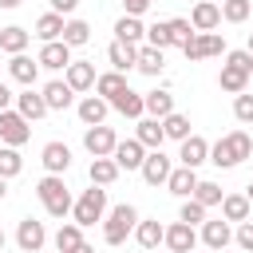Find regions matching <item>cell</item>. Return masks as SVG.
Segmentation results:
<instances>
[{"label":"cell","instance_id":"6da1fadb","mask_svg":"<svg viewBox=\"0 0 253 253\" xmlns=\"http://www.w3.org/2000/svg\"><path fill=\"white\" fill-rule=\"evenodd\" d=\"M36 198L43 202V210H47L51 217H67V213L75 210V202H71V194H67V186H63V174L40 178V182H36Z\"/></svg>","mask_w":253,"mask_h":253},{"label":"cell","instance_id":"7a4b0ae2","mask_svg":"<svg viewBox=\"0 0 253 253\" xmlns=\"http://www.w3.org/2000/svg\"><path fill=\"white\" fill-rule=\"evenodd\" d=\"M134 225H138V210L123 202V206H115V210L107 213V221H103V241H107V245H123Z\"/></svg>","mask_w":253,"mask_h":253},{"label":"cell","instance_id":"3957f363","mask_svg":"<svg viewBox=\"0 0 253 253\" xmlns=\"http://www.w3.org/2000/svg\"><path fill=\"white\" fill-rule=\"evenodd\" d=\"M103 213H107V190L103 186H95L91 182V190H83V198L75 202V210H71V217L87 229V225H95V221H103Z\"/></svg>","mask_w":253,"mask_h":253},{"label":"cell","instance_id":"277c9868","mask_svg":"<svg viewBox=\"0 0 253 253\" xmlns=\"http://www.w3.org/2000/svg\"><path fill=\"white\" fill-rule=\"evenodd\" d=\"M32 138V126H28V119L20 115V111H0V142L4 146H24Z\"/></svg>","mask_w":253,"mask_h":253},{"label":"cell","instance_id":"5b68a950","mask_svg":"<svg viewBox=\"0 0 253 253\" xmlns=\"http://www.w3.org/2000/svg\"><path fill=\"white\" fill-rule=\"evenodd\" d=\"M83 146H87V154L91 158H107V154H115V146H119V138H115V130L111 126H87L83 130Z\"/></svg>","mask_w":253,"mask_h":253},{"label":"cell","instance_id":"8992f818","mask_svg":"<svg viewBox=\"0 0 253 253\" xmlns=\"http://www.w3.org/2000/svg\"><path fill=\"white\" fill-rule=\"evenodd\" d=\"M43 241H47V229H43V221H36V217H24V221H20V229H16V245H20L24 253H40V249H43Z\"/></svg>","mask_w":253,"mask_h":253},{"label":"cell","instance_id":"52a82bcc","mask_svg":"<svg viewBox=\"0 0 253 253\" xmlns=\"http://www.w3.org/2000/svg\"><path fill=\"white\" fill-rule=\"evenodd\" d=\"M111 158L119 162V170H142L146 146H142L138 138H119V146H115V154H111Z\"/></svg>","mask_w":253,"mask_h":253},{"label":"cell","instance_id":"ba28073f","mask_svg":"<svg viewBox=\"0 0 253 253\" xmlns=\"http://www.w3.org/2000/svg\"><path fill=\"white\" fill-rule=\"evenodd\" d=\"M170 158L162 154V150H146V158H142V178H146V186H166V178H170Z\"/></svg>","mask_w":253,"mask_h":253},{"label":"cell","instance_id":"9c48e42d","mask_svg":"<svg viewBox=\"0 0 253 253\" xmlns=\"http://www.w3.org/2000/svg\"><path fill=\"white\" fill-rule=\"evenodd\" d=\"M40 67H47V71H67V63H71V47L63 43V40H51V43H43L40 47Z\"/></svg>","mask_w":253,"mask_h":253},{"label":"cell","instance_id":"30bf717a","mask_svg":"<svg viewBox=\"0 0 253 253\" xmlns=\"http://www.w3.org/2000/svg\"><path fill=\"white\" fill-rule=\"evenodd\" d=\"M202 241H206V249H213V253H221L229 241H233V233H229V221L225 217H206L202 221Z\"/></svg>","mask_w":253,"mask_h":253},{"label":"cell","instance_id":"8fae6325","mask_svg":"<svg viewBox=\"0 0 253 253\" xmlns=\"http://www.w3.org/2000/svg\"><path fill=\"white\" fill-rule=\"evenodd\" d=\"M170 253H190V249H198V233H194V225H186V221H174L170 229H166V241H162Z\"/></svg>","mask_w":253,"mask_h":253},{"label":"cell","instance_id":"7c38bea8","mask_svg":"<svg viewBox=\"0 0 253 253\" xmlns=\"http://www.w3.org/2000/svg\"><path fill=\"white\" fill-rule=\"evenodd\" d=\"M190 24H194V32H213V28L221 24V4H213V0H198L194 12H190Z\"/></svg>","mask_w":253,"mask_h":253},{"label":"cell","instance_id":"4fadbf2b","mask_svg":"<svg viewBox=\"0 0 253 253\" xmlns=\"http://www.w3.org/2000/svg\"><path fill=\"white\" fill-rule=\"evenodd\" d=\"M178 162L182 166H202V162H210V142L202 138V134H190V138H182V150H178Z\"/></svg>","mask_w":253,"mask_h":253},{"label":"cell","instance_id":"5bb4252c","mask_svg":"<svg viewBox=\"0 0 253 253\" xmlns=\"http://www.w3.org/2000/svg\"><path fill=\"white\" fill-rule=\"evenodd\" d=\"M166 190L178 194V198H194V190H198V170H194V166H174L170 178H166Z\"/></svg>","mask_w":253,"mask_h":253},{"label":"cell","instance_id":"9a60e30c","mask_svg":"<svg viewBox=\"0 0 253 253\" xmlns=\"http://www.w3.org/2000/svg\"><path fill=\"white\" fill-rule=\"evenodd\" d=\"M71 99H75V91H71L67 79H51V83H43V103H47V111H67Z\"/></svg>","mask_w":253,"mask_h":253},{"label":"cell","instance_id":"2e32d148","mask_svg":"<svg viewBox=\"0 0 253 253\" xmlns=\"http://www.w3.org/2000/svg\"><path fill=\"white\" fill-rule=\"evenodd\" d=\"M40 162H43L47 174H63V170L71 166V150H67V142H47V146L40 150Z\"/></svg>","mask_w":253,"mask_h":253},{"label":"cell","instance_id":"e0dca14e","mask_svg":"<svg viewBox=\"0 0 253 253\" xmlns=\"http://www.w3.org/2000/svg\"><path fill=\"white\" fill-rule=\"evenodd\" d=\"M8 75L16 79V83H24V87H32L36 83V75H40V59H32V55H12L8 59Z\"/></svg>","mask_w":253,"mask_h":253},{"label":"cell","instance_id":"ac0fdd59","mask_svg":"<svg viewBox=\"0 0 253 253\" xmlns=\"http://www.w3.org/2000/svg\"><path fill=\"white\" fill-rule=\"evenodd\" d=\"M111 107L119 111V115H126V119H142L146 115V95H138V91H119L115 99H111Z\"/></svg>","mask_w":253,"mask_h":253},{"label":"cell","instance_id":"d6986e66","mask_svg":"<svg viewBox=\"0 0 253 253\" xmlns=\"http://www.w3.org/2000/svg\"><path fill=\"white\" fill-rule=\"evenodd\" d=\"M107 59H111L115 71H130V67L138 63V43H123V40H115V43L107 47Z\"/></svg>","mask_w":253,"mask_h":253},{"label":"cell","instance_id":"ffe728a7","mask_svg":"<svg viewBox=\"0 0 253 253\" xmlns=\"http://www.w3.org/2000/svg\"><path fill=\"white\" fill-rule=\"evenodd\" d=\"M67 83H71V91H87V87H95V63H83V59H71L67 63V75H63Z\"/></svg>","mask_w":253,"mask_h":253},{"label":"cell","instance_id":"44dd1931","mask_svg":"<svg viewBox=\"0 0 253 253\" xmlns=\"http://www.w3.org/2000/svg\"><path fill=\"white\" fill-rule=\"evenodd\" d=\"M16 111L28 119V123H36V119H43L47 115V103H43V91H24V95H16Z\"/></svg>","mask_w":253,"mask_h":253},{"label":"cell","instance_id":"7402d4cb","mask_svg":"<svg viewBox=\"0 0 253 253\" xmlns=\"http://www.w3.org/2000/svg\"><path fill=\"white\" fill-rule=\"evenodd\" d=\"M134 138H138L146 150H162V138H166V130H162V119H138V126H134Z\"/></svg>","mask_w":253,"mask_h":253},{"label":"cell","instance_id":"603a6c76","mask_svg":"<svg viewBox=\"0 0 253 253\" xmlns=\"http://www.w3.org/2000/svg\"><path fill=\"white\" fill-rule=\"evenodd\" d=\"M134 241H138L146 253H154V249L166 241V229L158 225V217H150V221H138V225H134Z\"/></svg>","mask_w":253,"mask_h":253},{"label":"cell","instance_id":"cb8c5ba5","mask_svg":"<svg viewBox=\"0 0 253 253\" xmlns=\"http://www.w3.org/2000/svg\"><path fill=\"white\" fill-rule=\"evenodd\" d=\"M107 111H111V103H107L103 95H87V99L79 103V119H83V126H99V123L107 119Z\"/></svg>","mask_w":253,"mask_h":253},{"label":"cell","instance_id":"d4e9b609","mask_svg":"<svg viewBox=\"0 0 253 253\" xmlns=\"http://www.w3.org/2000/svg\"><path fill=\"white\" fill-rule=\"evenodd\" d=\"M142 75H162V67H166V55H162V47H154V43H142L138 47V63H134Z\"/></svg>","mask_w":253,"mask_h":253},{"label":"cell","instance_id":"484cf974","mask_svg":"<svg viewBox=\"0 0 253 253\" xmlns=\"http://www.w3.org/2000/svg\"><path fill=\"white\" fill-rule=\"evenodd\" d=\"M87 178L95 182V186H111L115 178H119V162L107 154V158H91V166H87Z\"/></svg>","mask_w":253,"mask_h":253},{"label":"cell","instance_id":"4316f807","mask_svg":"<svg viewBox=\"0 0 253 253\" xmlns=\"http://www.w3.org/2000/svg\"><path fill=\"white\" fill-rule=\"evenodd\" d=\"M63 24H67V20H63L59 12H43V16L36 20V36H40L43 43H51V40H63Z\"/></svg>","mask_w":253,"mask_h":253},{"label":"cell","instance_id":"83f0119b","mask_svg":"<svg viewBox=\"0 0 253 253\" xmlns=\"http://www.w3.org/2000/svg\"><path fill=\"white\" fill-rule=\"evenodd\" d=\"M249 206H253V202H249L245 194H225V198H221V217H225V221H249Z\"/></svg>","mask_w":253,"mask_h":253},{"label":"cell","instance_id":"f1b7e54d","mask_svg":"<svg viewBox=\"0 0 253 253\" xmlns=\"http://www.w3.org/2000/svg\"><path fill=\"white\" fill-rule=\"evenodd\" d=\"M217 83H221V91H229V95H241V91L249 87V71H241V67L225 63V67H221V75H217Z\"/></svg>","mask_w":253,"mask_h":253},{"label":"cell","instance_id":"f546056e","mask_svg":"<svg viewBox=\"0 0 253 253\" xmlns=\"http://www.w3.org/2000/svg\"><path fill=\"white\" fill-rule=\"evenodd\" d=\"M28 40H32L28 28H16V24L12 28H0V51H8V55H20L28 47Z\"/></svg>","mask_w":253,"mask_h":253},{"label":"cell","instance_id":"4dcf8cb0","mask_svg":"<svg viewBox=\"0 0 253 253\" xmlns=\"http://www.w3.org/2000/svg\"><path fill=\"white\" fill-rule=\"evenodd\" d=\"M75 245H83V225H79V221H63V225L55 229V249H59V253H71Z\"/></svg>","mask_w":253,"mask_h":253},{"label":"cell","instance_id":"1f68e13d","mask_svg":"<svg viewBox=\"0 0 253 253\" xmlns=\"http://www.w3.org/2000/svg\"><path fill=\"white\" fill-rule=\"evenodd\" d=\"M119 91H126V75H123V71H107V75L95 79V95H103L107 103H111Z\"/></svg>","mask_w":253,"mask_h":253},{"label":"cell","instance_id":"d6a6232c","mask_svg":"<svg viewBox=\"0 0 253 253\" xmlns=\"http://www.w3.org/2000/svg\"><path fill=\"white\" fill-rule=\"evenodd\" d=\"M63 43H67V47L91 43V24H87V20H67V24H63Z\"/></svg>","mask_w":253,"mask_h":253},{"label":"cell","instance_id":"836d02e7","mask_svg":"<svg viewBox=\"0 0 253 253\" xmlns=\"http://www.w3.org/2000/svg\"><path fill=\"white\" fill-rule=\"evenodd\" d=\"M142 36H146V28H142L138 16H123V20L115 24V40H123V43H138Z\"/></svg>","mask_w":253,"mask_h":253},{"label":"cell","instance_id":"e575fe53","mask_svg":"<svg viewBox=\"0 0 253 253\" xmlns=\"http://www.w3.org/2000/svg\"><path fill=\"white\" fill-rule=\"evenodd\" d=\"M170 111H174V95L170 91H150L146 95V115L150 119H166Z\"/></svg>","mask_w":253,"mask_h":253},{"label":"cell","instance_id":"d590c367","mask_svg":"<svg viewBox=\"0 0 253 253\" xmlns=\"http://www.w3.org/2000/svg\"><path fill=\"white\" fill-rule=\"evenodd\" d=\"M210 162H213V166H221V170L237 166V154H233V142H229V134H225V138H217V142L210 146Z\"/></svg>","mask_w":253,"mask_h":253},{"label":"cell","instance_id":"8d00e7d4","mask_svg":"<svg viewBox=\"0 0 253 253\" xmlns=\"http://www.w3.org/2000/svg\"><path fill=\"white\" fill-rule=\"evenodd\" d=\"M162 130H166V138H178V142L194 134V130H190V119H186V115H178V111H170V115L162 119Z\"/></svg>","mask_w":253,"mask_h":253},{"label":"cell","instance_id":"74e56055","mask_svg":"<svg viewBox=\"0 0 253 253\" xmlns=\"http://www.w3.org/2000/svg\"><path fill=\"white\" fill-rule=\"evenodd\" d=\"M20 170H24L20 146H0V178H16Z\"/></svg>","mask_w":253,"mask_h":253},{"label":"cell","instance_id":"f35d334b","mask_svg":"<svg viewBox=\"0 0 253 253\" xmlns=\"http://www.w3.org/2000/svg\"><path fill=\"white\" fill-rule=\"evenodd\" d=\"M249 12H253L249 0H221V20H225V24H241V20H249Z\"/></svg>","mask_w":253,"mask_h":253},{"label":"cell","instance_id":"ab89813d","mask_svg":"<svg viewBox=\"0 0 253 253\" xmlns=\"http://www.w3.org/2000/svg\"><path fill=\"white\" fill-rule=\"evenodd\" d=\"M146 43H154V47H174V36H170V20H158V24H150L146 28Z\"/></svg>","mask_w":253,"mask_h":253},{"label":"cell","instance_id":"60d3db41","mask_svg":"<svg viewBox=\"0 0 253 253\" xmlns=\"http://www.w3.org/2000/svg\"><path fill=\"white\" fill-rule=\"evenodd\" d=\"M178 221H186V225H202V221H206V206H202L198 198H182Z\"/></svg>","mask_w":253,"mask_h":253},{"label":"cell","instance_id":"b9f144b4","mask_svg":"<svg viewBox=\"0 0 253 253\" xmlns=\"http://www.w3.org/2000/svg\"><path fill=\"white\" fill-rule=\"evenodd\" d=\"M194 198H198V202L210 210V206H221V198H225V194H221V186H217V182H202V178H198V190H194Z\"/></svg>","mask_w":253,"mask_h":253},{"label":"cell","instance_id":"7bdbcfd3","mask_svg":"<svg viewBox=\"0 0 253 253\" xmlns=\"http://www.w3.org/2000/svg\"><path fill=\"white\" fill-rule=\"evenodd\" d=\"M198 43H202V55H206V59L225 51V40H221L217 32H198Z\"/></svg>","mask_w":253,"mask_h":253},{"label":"cell","instance_id":"ee69618b","mask_svg":"<svg viewBox=\"0 0 253 253\" xmlns=\"http://www.w3.org/2000/svg\"><path fill=\"white\" fill-rule=\"evenodd\" d=\"M229 142H233V154H237V162H245V158L253 154V138H249L245 130H229Z\"/></svg>","mask_w":253,"mask_h":253},{"label":"cell","instance_id":"f6af8a7d","mask_svg":"<svg viewBox=\"0 0 253 253\" xmlns=\"http://www.w3.org/2000/svg\"><path fill=\"white\" fill-rule=\"evenodd\" d=\"M233 119L237 123H253V95H233Z\"/></svg>","mask_w":253,"mask_h":253},{"label":"cell","instance_id":"bcb514c9","mask_svg":"<svg viewBox=\"0 0 253 253\" xmlns=\"http://www.w3.org/2000/svg\"><path fill=\"white\" fill-rule=\"evenodd\" d=\"M237 245L245 253H253V221H237Z\"/></svg>","mask_w":253,"mask_h":253},{"label":"cell","instance_id":"7dc6e473","mask_svg":"<svg viewBox=\"0 0 253 253\" xmlns=\"http://www.w3.org/2000/svg\"><path fill=\"white\" fill-rule=\"evenodd\" d=\"M225 63H233V67H241V71H249V75H253V55H249V51H229V55H225Z\"/></svg>","mask_w":253,"mask_h":253},{"label":"cell","instance_id":"c3c4849f","mask_svg":"<svg viewBox=\"0 0 253 253\" xmlns=\"http://www.w3.org/2000/svg\"><path fill=\"white\" fill-rule=\"evenodd\" d=\"M79 8V0H51V12H59V16H71Z\"/></svg>","mask_w":253,"mask_h":253},{"label":"cell","instance_id":"681fc988","mask_svg":"<svg viewBox=\"0 0 253 253\" xmlns=\"http://www.w3.org/2000/svg\"><path fill=\"white\" fill-rule=\"evenodd\" d=\"M123 4H126V16H142V12H146L154 0H123Z\"/></svg>","mask_w":253,"mask_h":253},{"label":"cell","instance_id":"f907efd6","mask_svg":"<svg viewBox=\"0 0 253 253\" xmlns=\"http://www.w3.org/2000/svg\"><path fill=\"white\" fill-rule=\"evenodd\" d=\"M8 103H12V91L0 83V111H8Z\"/></svg>","mask_w":253,"mask_h":253},{"label":"cell","instance_id":"816d5d0a","mask_svg":"<svg viewBox=\"0 0 253 253\" xmlns=\"http://www.w3.org/2000/svg\"><path fill=\"white\" fill-rule=\"evenodd\" d=\"M71 253H95V249H91V245H87V241H83V245H75V249H71Z\"/></svg>","mask_w":253,"mask_h":253},{"label":"cell","instance_id":"f5cc1de1","mask_svg":"<svg viewBox=\"0 0 253 253\" xmlns=\"http://www.w3.org/2000/svg\"><path fill=\"white\" fill-rule=\"evenodd\" d=\"M0 8H20V0H0Z\"/></svg>","mask_w":253,"mask_h":253},{"label":"cell","instance_id":"db71d44e","mask_svg":"<svg viewBox=\"0 0 253 253\" xmlns=\"http://www.w3.org/2000/svg\"><path fill=\"white\" fill-rule=\"evenodd\" d=\"M4 194H8V178H0V202H4Z\"/></svg>","mask_w":253,"mask_h":253},{"label":"cell","instance_id":"11a10c76","mask_svg":"<svg viewBox=\"0 0 253 253\" xmlns=\"http://www.w3.org/2000/svg\"><path fill=\"white\" fill-rule=\"evenodd\" d=\"M245 198H249V202H253V182H249V186H245Z\"/></svg>","mask_w":253,"mask_h":253},{"label":"cell","instance_id":"9f6ffc18","mask_svg":"<svg viewBox=\"0 0 253 253\" xmlns=\"http://www.w3.org/2000/svg\"><path fill=\"white\" fill-rule=\"evenodd\" d=\"M245 51H249V55H253V36H249V43H245Z\"/></svg>","mask_w":253,"mask_h":253},{"label":"cell","instance_id":"6f0895ef","mask_svg":"<svg viewBox=\"0 0 253 253\" xmlns=\"http://www.w3.org/2000/svg\"><path fill=\"white\" fill-rule=\"evenodd\" d=\"M0 249H4V229H0Z\"/></svg>","mask_w":253,"mask_h":253},{"label":"cell","instance_id":"680465c9","mask_svg":"<svg viewBox=\"0 0 253 253\" xmlns=\"http://www.w3.org/2000/svg\"><path fill=\"white\" fill-rule=\"evenodd\" d=\"M190 253H198V249H190Z\"/></svg>","mask_w":253,"mask_h":253},{"label":"cell","instance_id":"91938a15","mask_svg":"<svg viewBox=\"0 0 253 253\" xmlns=\"http://www.w3.org/2000/svg\"><path fill=\"white\" fill-rule=\"evenodd\" d=\"M249 162H253V154H249Z\"/></svg>","mask_w":253,"mask_h":253},{"label":"cell","instance_id":"94428289","mask_svg":"<svg viewBox=\"0 0 253 253\" xmlns=\"http://www.w3.org/2000/svg\"><path fill=\"white\" fill-rule=\"evenodd\" d=\"M154 253H158V249H154Z\"/></svg>","mask_w":253,"mask_h":253}]
</instances>
